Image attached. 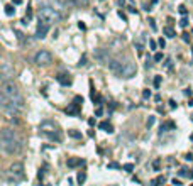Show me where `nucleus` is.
Masks as SVG:
<instances>
[{
	"label": "nucleus",
	"mask_w": 193,
	"mask_h": 186,
	"mask_svg": "<svg viewBox=\"0 0 193 186\" xmlns=\"http://www.w3.org/2000/svg\"><path fill=\"white\" fill-rule=\"evenodd\" d=\"M0 144H2V151L5 154H19L22 151V140L17 135V132L12 130V129H4L2 130Z\"/></svg>",
	"instance_id": "nucleus-1"
},
{
	"label": "nucleus",
	"mask_w": 193,
	"mask_h": 186,
	"mask_svg": "<svg viewBox=\"0 0 193 186\" xmlns=\"http://www.w3.org/2000/svg\"><path fill=\"white\" fill-rule=\"evenodd\" d=\"M39 135L49 139V140H56V142L61 140L59 127H58V124L53 122V120H42L41 124H39Z\"/></svg>",
	"instance_id": "nucleus-2"
},
{
	"label": "nucleus",
	"mask_w": 193,
	"mask_h": 186,
	"mask_svg": "<svg viewBox=\"0 0 193 186\" xmlns=\"http://www.w3.org/2000/svg\"><path fill=\"white\" fill-rule=\"evenodd\" d=\"M63 15L59 14V10H56L53 7H44L41 5L39 7V19L41 21H46L48 24H54V22H59Z\"/></svg>",
	"instance_id": "nucleus-3"
},
{
	"label": "nucleus",
	"mask_w": 193,
	"mask_h": 186,
	"mask_svg": "<svg viewBox=\"0 0 193 186\" xmlns=\"http://www.w3.org/2000/svg\"><path fill=\"white\" fill-rule=\"evenodd\" d=\"M5 179L9 183H19L24 179V166L22 162H14V164L9 167V171L5 172Z\"/></svg>",
	"instance_id": "nucleus-4"
},
{
	"label": "nucleus",
	"mask_w": 193,
	"mask_h": 186,
	"mask_svg": "<svg viewBox=\"0 0 193 186\" xmlns=\"http://www.w3.org/2000/svg\"><path fill=\"white\" fill-rule=\"evenodd\" d=\"M81 105H83V97L80 95H76L73 98V102L68 105V108H66V115H71V117H76V115H80V112H81Z\"/></svg>",
	"instance_id": "nucleus-5"
},
{
	"label": "nucleus",
	"mask_w": 193,
	"mask_h": 186,
	"mask_svg": "<svg viewBox=\"0 0 193 186\" xmlns=\"http://www.w3.org/2000/svg\"><path fill=\"white\" fill-rule=\"evenodd\" d=\"M34 63L37 66H48V64L53 63V56H51V53H48V51H39V53H36V56H34Z\"/></svg>",
	"instance_id": "nucleus-6"
},
{
	"label": "nucleus",
	"mask_w": 193,
	"mask_h": 186,
	"mask_svg": "<svg viewBox=\"0 0 193 186\" xmlns=\"http://www.w3.org/2000/svg\"><path fill=\"white\" fill-rule=\"evenodd\" d=\"M124 68H125V63H122L120 59H110L109 61V69H110L112 73L115 76H124Z\"/></svg>",
	"instance_id": "nucleus-7"
},
{
	"label": "nucleus",
	"mask_w": 193,
	"mask_h": 186,
	"mask_svg": "<svg viewBox=\"0 0 193 186\" xmlns=\"http://www.w3.org/2000/svg\"><path fill=\"white\" fill-rule=\"evenodd\" d=\"M49 29H51V24H48L46 21H41L39 19V24H37V29H36V37L37 39H44L48 36Z\"/></svg>",
	"instance_id": "nucleus-8"
},
{
	"label": "nucleus",
	"mask_w": 193,
	"mask_h": 186,
	"mask_svg": "<svg viewBox=\"0 0 193 186\" xmlns=\"http://www.w3.org/2000/svg\"><path fill=\"white\" fill-rule=\"evenodd\" d=\"M0 76H2V83L9 81V78H10V76H14V68H10V66H9V63H4V64H2Z\"/></svg>",
	"instance_id": "nucleus-9"
},
{
	"label": "nucleus",
	"mask_w": 193,
	"mask_h": 186,
	"mask_svg": "<svg viewBox=\"0 0 193 186\" xmlns=\"http://www.w3.org/2000/svg\"><path fill=\"white\" fill-rule=\"evenodd\" d=\"M56 81L59 83V85H63V86H71L73 85V78L69 75H66V73H59V75L56 76Z\"/></svg>",
	"instance_id": "nucleus-10"
},
{
	"label": "nucleus",
	"mask_w": 193,
	"mask_h": 186,
	"mask_svg": "<svg viewBox=\"0 0 193 186\" xmlns=\"http://www.w3.org/2000/svg\"><path fill=\"white\" fill-rule=\"evenodd\" d=\"M136 75V64L131 61H125V68H124V76L122 78H132V76Z\"/></svg>",
	"instance_id": "nucleus-11"
},
{
	"label": "nucleus",
	"mask_w": 193,
	"mask_h": 186,
	"mask_svg": "<svg viewBox=\"0 0 193 186\" xmlns=\"http://www.w3.org/2000/svg\"><path fill=\"white\" fill-rule=\"evenodd\" d=\"M95 58H96L100 63H104V64H109V61H110V58H109V51H105V49L96 51V53H95Z\"/></svg>",
	"instance_id": "nucleus-12"
},
{
	"label": "nucleus",
	"mask_w": 193,
	"mask_h": 186,
	"mask_svg": "<svg viewBox=\"0 0 193 186\" xmlns=\"http://www.w3.org/2000/svg\"><path fill=\"white\" fill-rule=\"evenodd\" d=\"M66 164H68V167H80V166L85 164V161H83L81 157H68V161H66Z\"/></svg>",
	"instance_id": "nucleus-13"
},
{
	"label": "nucleus",
	"mask_w": 193,
	"mask_h": 186,
	"mask_svg": "<svg viewBox=\"0 0 193 186\" xmlns=\"http://www.w3.org/2000/svg\"><path fill=\"white\" fill-rule=\"evenodd\" d=\"M176 129V124L173 120H168V122H163L161 124V132H166V130H174Z\"/></svg>",
	"instance_id": "nucleus-14"
},
{
	"label": "nucleus",
	"mask_w": 193,
	"mask_h": 186,
	"mask_svg": "<svg viewBox=\"0 0 193 186\" xmlns=\"http://www.w3.org/2000/svg\"><path fill=\"white\" fill-rule=\"evenodd\" d=\"M98 129H102V130L109 132V134H112V132H114V127H112V124H110V122H107V120L100 122V124H98Z\"/></svg>",
	"instance_id": "nucleus-15"
},
{
	"label": "nucleus",
	"mask_w": 193,
	"mask_h": 186,
	"mask_svg": "<svg viewBox=\"0 0 193 186\" xmlns=\"http://www.w3.org/2000/svg\"><path fill=\"white\" fill-rule=\"evenodd\" d=\"M163 34H164L166 37H176V32H174V31H173V27H169V26L163 27Z\"/></svg>",
	"instance_id": "nucleus-16"
},
{
	"label": "nucleus",
	"mask_w": 193,
	"mask_h": 186,
	"mask_svg": "<svg viewBox=\"0 0 193 186\" xmlns=\"http://www.w3.org/2000/svg\"><path fill=\"white\" fill-rule=\"evenodd\" d=\"M164 181H166V178L164 176H158V178H154L151 181V186H159V185H164Z\"/></svg>",
	"instance_id": "nucleus-17"
},
{
	"label": "nucleus",
	"mask_w": 193,
	"mask_h": 186,
	"mask_svg": "<svg viewBox=\"0 0 193 186\" xmlns=\"http://www.w3.org/2000/svg\"><path fill=\"white\" fill-rule=\"evenodd\" d=\"M85 179H86V172H85V171H80V172H78V176H76L78 185H83V183H85Z\"/></svg>",
	"instance_id": "nucleus-18"
},
{
	"label": "nucleus",
	"mask_w": 193,
	"mask_h": 186,
	"mask_svg": "<svg viewBox=\"0 0 193 186\" xmlns=\"http://www.w3.org/2000/svg\"><path fill=\"white\" fill-rule=\"evenodd\" d=\"M68 135H69V137H73V139H81V132L75 130V129H69V130H68Z\"/></svg>",
	"instance_id": "nucleus-19"
},
{
	"label": "nucleus",
	"mask_w": 193,
	"mask_h": 186,
	"mask_svg": "<svg viewBox=\"0 0 193 186\" xmlns=\"http://www.w3.org/2000/svg\"><path fill=\"white\" fill-rule=\"evenodd\" d=\"M73 5L75 7H85V5H88V0H73Z\"/></svg>",
	"instance_id": "nucleus-20"
},
{
	"label": "nucleus",
	"mask_w": 193,
	"mask_h": 186,
	"mask_svg": "<svg viewBox=\"0 0 193 186\" xmlns=\"http://www.w3.org/2000/svg\"><path fill=\"white\" fill-rule=\"evenodd\" d=\"M59 4H61L63 7H69V9H73L75 5H73V0H58Z\"/></svg>",
	"instance_id": "nucleus-21"
},
{
	"label": "nucleus",
	"mask_w": 193,
	"mask_h": 186,
	"mask_svg": "<svg viewBox=\"0 0 193 186\" xmlns=\"http://www.w3.org/2000/svg\"><path fill=\"white\" fill-rule=\"evenodd\" d=\"M5 14H7L9 17H12V15L15 14V9H14V5H5Z\"/></svg>",
	"instance_id": "nucleus-22"
},
{
	"label": "nucleus",
	"mask_w": 193,
	"mask_h": 186,
	"mask_svg": "<svg viewBox=\"0 0 193 186\" xmlns=\"http://www.w3.org/2000/svg\"><path fill=\"white\" fill-rule=\"evenodd\" d=\"M161 81H163V76H154V81H152V85H154L156 88H159V86H161Z\"/></svg>",
	"instance_id": "nucleus-23"
},
{
	"label": "nucleus",
	"mask_w": 193,
	"mask_h": 186,
	"mask_svg": "<svg viewBox=\"0 0 193 186\" xmlns=\"http://www.w3.org/2000/svg\"><path fill=\"white\" fill-rule=\"evenodd\" d=\"M136 49H137V53H139V54H142V51H144V46H142V39L136 42Z\"/></svg>",
	"instance_id": "nucleus-24"
},
{
	"label": "nucleus",
	"mask_w": 193,
	"mask_h": 186,
	"mask_svg": "<svg viewBox=\"0 0 193 186\" xmlns=\"http://www.w3.org/2000/svg\"><path fill=\"white\" fill-rule=\"evenodd\" d=\"M152 167H154V171H159V167H161V159H154V161H152Z\"/></svg>",
	"instance_id": "nucleus-25"
},
{
	"label": "nucleus",
	"mask_w": 193,
	"mask_h": 186,
	"mask_svg": "<svg viewBox=\"0 0 193 186\" xmlns=\"http://www.w3.org/2000/svg\"><path fill=\"white\" fill-rule=\"evenodd\" d=\"M122 169H124V171H127V172H132V169H134V164H132V162H127V164L122 166Z\"/></svg>",
	"instance_id": "nucleus-26"
},
{
	"label": "nucleus",
	"mask_w": 193,
	"mask_h": 186,
	"mask_svg": "<svg viewBox=\"0 0 193 186\" xmlns=\"http://www.w3.org/2000/svg\"><path fill=\"white\" fill-rule=\"evenodd\" d=\"M107 167H109V169H120L122 166L119 164V162H109V164H107Z\"/></svg>",
	"instance_id": "nucleus-27"
},
{
	"label": "nucleus",
	"mask_w": 193,
	"mask_h": 186,
	"mask_svg": "<svg viewBox=\"0 0 193 186\" xmlns=\"http://www.w3.org/2000/svg\"><path fill=\"white\" fill-rule=\"evenodd\" d=\"M164 68L166 69H171L173 68V59H171V58H168V59L164 61Z\"/></svg>",
	"instance_id": "nucleus-28"
},
{
	"label": "nucleus",
	"mask_w": 193,
	"mask_h": 186,
	"mask_svg": "<svg viewBox=\"0 0 193 186\" xmlns=\"http://www.w3.org/2000/svg\"><path fill=\"white\" fill-rule=\"evenodd\" d=\"M26 19H27V21L32 19V9L31 7H27V10H26Z\"/></svg>",
	"instance_id": "nucleus-29"
},
{
	"label": "nucleus",
	"mask_w": 193,
	"mask_h": 186,
	"mask_svg": "<svg viewBox=\"0 0 193 186\" xmlns=\"http://www.w3.org/2000/svg\"><path fill=\"white\" fill-rule=\"evenodd\" d=\"M142 98H144V100L151 98V90H144V91H142Z\"/></svg>",
	"instance_id": "nucleus-30"
},
{
	"label": "nucleus",
	"mask_w": 193,
	"mask_h": 186,
	"mask_svg": "<svg viewBox=\"0 0 193 186\" xmlns=\"http://www.w3.org/2000/svg\"><path fill=\"white\" fill-rule=\"evenodd\" d=\"M78 66H86V56L83 54L81 59H80V63H78Z\"/></svg>",
	"instance_id": "nucleus-31"
},
{
	"label": "nucleus",
	"mask_w": 193,
	"mask_h": 186,
	"mask_svg": "<svg viewBox=\"0 0 193 186\" xmlns=\"http://www.w3.org/2000/svg\"><path fill=\"white\" fill-rule=\"evenodd\" d=\"M181 39L185 42H190V34H188V32H183V34H181Z\"/></svg>",
	"instance_id": "nucleus-32"
},
{
	"label": "nucleus",
	"mask_w": 193,
	"mask_h": 186,
	"mask_svg": "<svg viewBox=\"0 0 193 186\" xmlns=\"http://www.w3.org/2000/svg\"><path fill=\"white\" fill-rule=\"evenodd\" d=\"M95 115H96V117H102V115H104V108H102V107H98V108L95 110Z\"/></svg>",
	"instance_id": "nucleus-33"
},
{
	"label": "nucleus",
	"mask_w": 193,
	"mask_h": 186,
	"mask_svg": "<svg viewBox=\"0 0 193 186\" xmlns=\"http://www.w3.org/2000/svg\"><path fill=\"white\" fill-rule=\"evenodd\" d=\"M178 10H179V14H181V15H186V12H188L185 5H179V7H178Z\"/></svg>",
	"instance_id": "nucleus-34"
},
{
	"label": "nucleus",
	"mask_w": 193,
	"mask_h": 186,
	"mask_svg": "<svg viewBox=\"0 0 193 186\" xmlns=\"http://www.w3.org/2000/svg\"><path fill=\"white\" fill-rule=\"evenodd\" d=\"M154 61H163V53H156L154 54Z\"/></svg>",
	"instance_id": "nucleus-35"
},
{
	"label": "nucleus",
	"mask_w": 193,
	"mask_h": 186,
	"mask_svg": "<svg viewBox=\"0 0 193 186\" xmlns=\"http://www.w3.org/2000/svg\"><path fill=\"white\" fill-rule=\"evenodd\" d=\"M179 26H181V27H186V26H188V19H186V17H183V19L179 21Z\"/></svg>",
	"instance_id": "nucleus-36"
},
{
	"label": "nucleus",
	"mask_w": 193,
	"mask_h": 186,
	"mask_svg": "<svg viewBox=\"0 0 193 186\" xmlns=\"http://www.w3.org/2000/svg\"><path fill=\"white\" fill-rule=\"evenodd\" d=\"M158 46H159V48H161V49H164V46H166V41H164V39H163V37H161V39H159V41H158Z\"/></svg>",
	"instance_id": "nucleus-37"
},
{
	"label": "nucleus",
	"mask_w": 193,
	"mask_h": 186,
	"mask_svg": "<svg viewBox=\"0 0 193 186\" xmlns=\"http://www.w3.org/2000/svg\"><path fill=\"white\" fill-rule=\"evenodd\" d=\"M147 22L151 24V29H152V31H156V29H158V27H156V21H154V19H149Z\"/></svg>",
	"instance_id": "nucleus-38"
},
{
	"label": "nucleus",
	"mask_w": 193,
	"mask_h": 186,
	"mask_svg": "<svg viewBox=\"0 0 193 186\" xmlns=\"http://www.w3.org/2000/svg\"><path fill=\"white\" fill-rule=\"evenodd\" d=\"M149 46H151V49H156L158 48V42L154 41V39H151V41H149Z\"/></svg>",
	"instance_id": "nucleus-39"
},
{
	"label": "nucleus",
	"mask_w": 193,
	"mask_h": 186,
	"mask_svg": "<svg viewBox=\"0 0 193 186\" xmlns=\"http://www.w3.org/2000/svg\"><path fill=\"white\" fill-rule=\"evenodd\" d=\"M152 124H154V117H149L147 122H146V125H147V127H152Z\"/></svg>",
	"instance_id": "nucleus-40"
},
{
	"label": "nucleus",
	"mask_w": 193,
	"mask_h": 186,
	"mask_svg": "<svg viewBox=\"0 0 193 186\" xmlns=\"http://www.w3.org/2000/svg\"><path fill=\"white\" fill-rule=\"evenodd\" d=\"M119 17H120L122 21H127V15H125L124 12H122V10H119Z\"/></svg>",
	"instance_id": "nucleus-41"
},
{
	"label": "nucleus",
	"mask_w": 193,
	"mask_h": 186,
	"mask_svg": "<svg viewBox=\"0 0 193 186\" xmlns=\"http://www.w3.org/2000/svg\"><path fill=\"white\" fill-rule=\"evenodd\" d=\"M178 174H179V176H186V169H185V167H181V169L178 171Z\"/></svg>",
	"instance_id": "nucleus-42"
},
{
	"label": "nucleus",
	"mask_w": 193,
	"mask_h": 186,
	"mask_svg": "<svg viewBox=\"0 0 193 186\" xmlns=\"http://www.w3.org/2000/svg\"><path fill=\"white\" fill-rule=\"evenodd\" d=\"M88 125H90V127H93V125H95V118H93V117L88 118Z\"/></svg>",
	"instance_id": "nucleus-43"
},
{
	"label": "nucleus",
	"mask_w": 193,
	"mask_h": 186,
	"mask_svg": "<svg viewBox=\"0 0 193 186\" xmlns=\"http://www.w3.org/2000/svg\"><path fill=\"white\" fill-rule=\"evenodd\" d=\"M173 185H174V186H181V181L174 178V179H173Z\"/></svg>",
	"instance_id": "nucleus-44"
},
{
	"label": "nucleus",
	"mask_w": 193,
	"mask_h": 186,
	"mask_svg": "<svg viewBox=\"0 0 193 186\" xmlns=\"http://www.w3.org/2000/svg\"><path fill=\"white\" fill-rule=\"evenodd\" d=\"M78 27H80V29H83V31H85V29H86V26H85L83 22H78Z\"/></svg>",
	"instance_id": "nucleus-45"
},
{
	"label": "nucleus",
	"mask_w": 193,
	"mask_h": 186,
	"mask_svg": "<svg viewBox=\"0 0 193 186\" xmlns=\"http://www.w3.org/2000/svg\"><path fill=\"white\" fill-rule=\"evenodd\" d=\"M169 107H171V108H174V107H176V102H174V100H169Z\"/></svg>",
	"instance_id": "nucleus-46"
},
{
	"label": "nucleus",
	"mask_w": 193,
	"mask_h": 186,
	"mask_svg": "<svg viewBox=\"0 0 193 186\" xmlns=\"http://www.w3.org/2000/svg\"><path fill=\"white\" fill-rule=\"evenodd\" d=\"M12 4H14V5H21L22 0H12Z\"/></svg>",
	"instance_id": "nucleus-47"
},
{
	"label": "nucleus",
	"mask_w": 193,
	"mask_h": 186,
	"mask_svg": "<svg viewBox=\"0 0 193 186\" xmlns=\"http://www.w3.org/2000/svg\"><path fill=\"white\" fill-rule=\"evenodd\" d=\"M127 9H129V12H131V14H136V12H137L134 7H127Z\"/></svg>",
	"instance_id": "nucleus-48"
},
{
	"label": "nucleus",
	"mask_w": 193,
	"mask_h": 186,
	"mask_svg": "<svg viewBox=\"0 0 193 186\" xmlns=\"http://www.w3.org/2000/svg\"><path fill=\"white\" fill-rule=\"evenodd\" d=\"M188 105H190V107H193V98H190V102H188Z\"/></svg>",
	"instance_id": "nucleus-49"
},
{
	"label": "nucleus",
	"mask_w": 193,
	"mask_h": 186,
	"mask_svg": "<svg viewBox=\"0 0 193 186\" xmlns=\"http://www.w3.org/2000/svg\"><path fill=\"white\" fill-rule=\"evenodd\" d=\"M119 4H120V5H122V7H124V4H125V0H119Z\"/></svg>",
	"instance_id": "nucleus-50"
},
{
	"label": "nucleus",
	"mask_w": 193,
	"mask_h": 186,
	"mask_svg": "<svg viewBox=\"0 0 193 186\" xmlns=\"http://www.w3.org/2000/svg\"><path fill=\"white\" fill-rule=\"evenodd\" d=\"M190 140H192V142H193V134H190Z\"/></svg>",
	"instance_id": "nucleus-51"
},
{
	"label": "nucleus",
	"mask_w": 193,
	"mask_h": 186,
	"mask_svg": "<svg viewBox=\"0 0 193 186\" xmlns=\"http://www.w3.org/2000/svg\"><path fill=\"white\" fill-rule=\"evenodd\" d=\"M190 186H193V183H192V185H190Z\"/></svg>",
	"instance_id": "nucleus-52"
},
{
	"label": "nucleus",
	"mask_w": 193,
	"mask_h": 186,
	"mask_svg": "<svg viewBox=\"0 0 193 186\" xmlns=\"http://www.w3.org/2000/svg\"><path fill=\"white\" fill-rule=\"evenodd\" d=\"M192 34H193V31H192Z\"/></svg>",
	"instance_id": "nucleus-53"
},
{
	"label": "nucleus",
	"mask_w": 193,
	"mask_h": 186,
	"mask_svg": "<svg viewBox=\"0 0 193 186\" xmlns=\"http://www.w3.org/2000/svg\"><path fill=\"white\" fill-rule=\"evenodd\" d=\"M192 51H193V49H192Z\"/></svg>",
	"instance_id": "nucleus-54"
}]
</instances>
